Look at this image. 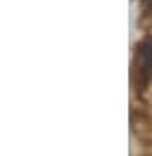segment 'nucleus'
<instances>
[{
  "instance_id": "nucleus-1",
  "label": "nucleus",
  "mask_w": 152,
  "mask_h": 156,
  "mask_svg": "<svg viewBox=\"0 0 152 156\" xmlns=\"http://www.w3.org/2000/svg\"><path fill=\"white\" fill-rule=\"evenodd\" d=\"M138 66H140V73H142L140 83L145 85L152 76V40L150 38L138 48Z\"/></svg>"
}]
</instances>
